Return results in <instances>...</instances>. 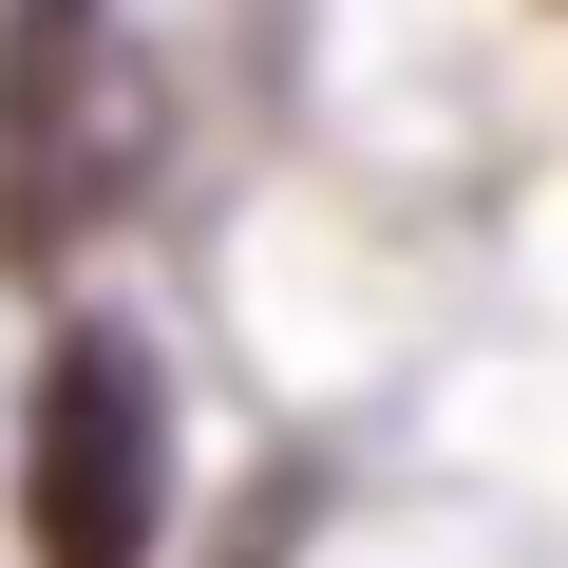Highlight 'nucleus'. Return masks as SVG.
<instances>
[{"instance_id":"obj_1","label":"nucleus","mask_w":568,"mask_h":568,"mask_svg":"<svg viewBox=\"0 0 568 568\" xmlns=\"http://www.w3.org/2000/svg\"><path fill=\"white\" fill-rule=\"evenodd\" d=\"M152 190V77L95 0H0V265L58 284Z\"/></svg>"},{"instance_id":"obj_2","label":"nucleus","mask_w":568,"mask_h":568,"mask_svg":"<svg viewBox=\"0 0 568 568\" xmlns=\"http://www.w3.org/2000/svg\"><path fill=\"white\" fill-rule=\"evenodd\" d=\"M171 549V379L133 323H58L20 379V568H152Z\"/></svg>"}]
</instances>
